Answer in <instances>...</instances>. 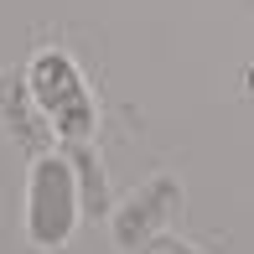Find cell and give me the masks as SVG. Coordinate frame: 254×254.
<instances>
[{"label":"cell","instance_id":"1","mask_svg":"<svg viewBox=\"0 0 254 254\" xmlns=\"http://www.w3.org/2000/svg\"><path fill=\"white\" fill-rule=\"evenodd\" d=\"M26 83H31V99L42 104V114L52 120V130L63 135V140H88V135H94L99 109H94L88 83H83V73L73 67L67 52H57V47L37 52L31 67H26Z\"/></svg>","mask_w":254,"mask_h":254},{"label":"cell","instance_id":"2","mask_svg":"<svg viewBox=\"0 0 254 254\" xmlns=\"http://www.w3.org/2000/svg\"><path fill=\"white\" fill-rule=\"evenodd\" d=\"M78 213H83V197H78L73 161L42 151L31 161V182H26V234H31V244L37 249L67 244Z\"/></svg>","mask_w":254,"mask_h":254},{"label":"cell","instance_id":"3","mask_svg":"<svg viewBox=\"0 0 254 254\" xmlns=\"http://www.w3.org/2000/svg\"><path fill=\"white\" fill-rule=\"evenodd\" d=\"M182 207V187L171 177H156L151 187H140L130 202L114 213V239H120L125 249H140L145 239L166 234V218Z\"/></svg>","mask_w":254,"mask_h":254},{"label":"cell","instance_id":"4","mask_svg":"<svg viewBox=\"0 0 254 254\" xmlns=\"http://www.w3.org/2000/svg\"><path fill=\"white\" fill-rule=\"evenodd\" d=\"M0 109H5V120H10V135H16L26 151H47V140H52V120L42 114V104L31 99V83H0Z\"/></svg>","mask_w":254,"mask_h":254},{"label":"cell","instance_id":"5","mask_svg":"<svg viewBox=\"0 0 254 254\" xmlns=\"http://www.w3.org/2000/svg\"><path fill=\"white\" fill-rule=\"evenodd\" d=\"M67 161H73V177H78V197H83V213H104L109 207V187H104V171L99 156L88 151V140H67Z\"/></svg>","mask_w":254,"mask_h":254},{"label":"cell","instance_id":"6","mask_svg":"<svg viewBox=\"0 0 254 254\" xmlns=\"http://www.w3.org/2000/svg\"><path fill=\"white\" fill-rule=\"evenodd\" d=\"M140 254H197L192 244H182V239H171V234H156V239H145Z\"/></svg>","mask_w":254,"mask_h":254}]
</instances>
